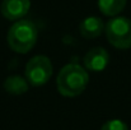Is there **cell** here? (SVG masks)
Returning <instances> with one entry per match:
<instances>
[{
    "mask_svg": "<svg viewBox=\"0 0 131 130\" xmlns=\"http://www.w3.org/2000/svg\"><path fill=\"white\" fill-rule=\"evenodd\" d=\"M89 83V74L85 66L78 63L66 64L57 74L56 87L64 97H77L82 94Z\"/></svg>",
    "mask_w": 131,
    "mask_h": 130,
    "instance_id": "1",
    "label": "cell"
},
{
    "mask_svg": "<svg viewBox=\"0 0 131 130\" xmlns=\"http://www.w3.org/2000/svg\"><path fill=\"white\" fill-rule=\"evenodd\" d=\"M38 38V29L29 19L15 21L8 31L6 41L9 47L17 54L29 52Z\"/></svg>",
    "mask_w": 131,
    "mask_h": 130,
    "instance_id": "2",
    "label": "cell"
},
{
    "mask_svg": "<svg viewBox=\"0 0 131 130\" xmlns=\"http://www.w3.org/2000/svg\"><path fill=\"white\" fill-rule=\"evenodd\" d=\"M104 33L113 47L127 50L131 47V19L126 17H112L106 27Z\"/></svg>",
    "mask_w": 131,
    "mask_h": 130,
    "instance_id": "3",
    "label": "cell"
},
{
    "mask_svg": "<svg viewBox=\"0 0 131 130\" xmlns=\"http://www.w3.org/2000/svg\"><path fill=\"white\" fill-rule=\"evenodd\" d=\"M52 72H53L52 63L45 55H36L32 59H29L24 69L26 79L33 87L45 86L50 81Z\"/></svg>",
    "mask_w": 131,
    "mask_h": 130,
    "instance_id": "4",
    "label": "cell"
},
{
    "mask_svg": "<svg viewBox=\"0 0 131 130\" xmlns=\"http://www.w3.org/2000/svg\"><path fill=\"white\" fill-rule=\"evenodd\" d=\"M31 0H3L0 4V12L8 21H19L29 12Z\"/></svg>",
    "mask_w": 131,
    "mask_h": 130,
    "instance_id": "5",
    "label": "cell"
},
{
    "mask_svg": "<svg viewBox=\"0 0 131 130\" xmlns=\"http://www.w3.org/2000/svg\"><path fill=\"white\" fill-rule=\"evenodd\" d=\"M110 63V54L103 47H92L84 56V66L90 72H102Z\"/></svg>",
    "mask_w": 131,
    "mask_h": 130,
    "instance_id": "6",
    "label": "cell"
},
{
    "mask_svg": "<svg viewBox=\"0 0 131 130\" xmlns=\"http://www.w3.org/2000/svg\"><path fill=\"white\" fill-rule=\"evenodd\" d=\"M106 24L103 23V21L99 17H87L84 18L80 24H79V33L87 38V40H92V38H97L99 37L103 31H104Z\"/></svg>",
    "mask_w": 131,
    "mask_h": 130,
    "instance_id": "7",
    "label": "cell"
},
{
    "mask_svg": "<svg viewBox=\"0 0 131 130\" xmlns=\"http://www.w3.org/2000/svg\"><path fill=\"white\" fill-rule=\"evenodd\" d=\"M29 88V83L26 78L20 75H10L4 81V89L13 96L24 94Z\"/></svg>",
    "mask_w": 131,
    "mask_h": 130,
    "instance_id": "8",
    "label": "cell"
},
{
    "mask_svg": "<svg viewBox=\"0 0 131 130\" xmlns=\"http://www.w3.org/2000/svg\"><path fill=\"white\" fill-rule=\"evenodd\" d=\"M127 0H98V8L102 14L107 17L118 15L126 6Z\"/></svg>",
    "mask_w": 131,
    "mask_h": 130,
    "instance_id": "9",
    "label": "cell"
},
{
    "mask_svg": "<svg viewBox=\"0 0 131 130\" xmlns=\"http://www.w3.org/2000/svg\"><path fill=\"white\" fill-rule=\"evenodd\" d=\"M101 130H129V126L125 121L120 119H112V120L106 121L101 126Z\"/></svg>",
    "mask_w": 131,
    "mask_h": 130,
    "instance_id": "10",
    "label": "cell"
}]
</instances>
